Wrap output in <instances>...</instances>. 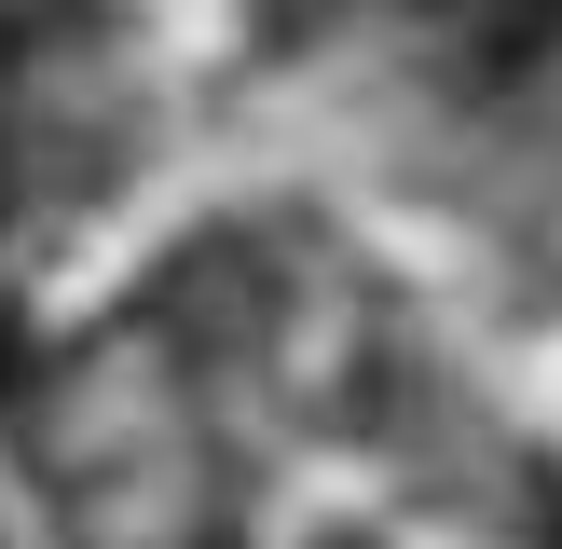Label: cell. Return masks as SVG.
I'll use <instances>...</instances> for the list:
<instances>
[{"mask_svg":"<svg viewBox=\"0 0 562 549\" xmlns=\"http://www.w3.org/2000/svg\"><path fill=\"white\" fill-rule=\"evenodd\" d=\"M0 371H14V316H0Z\"/></svg>","mask_w":562,"mask_h":549,"instance_id":"7a4b0ae2","label":"cell"},{"mask_svg":"<svg viewBox=\"0 0 562 549\" xmlns=\"http://www.w3.org/2000/svg\"><path fill=\"white\" fill-rule=\"evenodd\" d=\"M426 14L453 27V42L481 55V69H521V55L549 42V14H562V0H426Z\"/></svg>","mask_w":562,"mask_h":549,"instance_id":"6da1fadb","label":"cell"}]
</instances>
